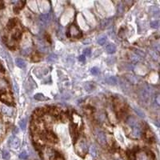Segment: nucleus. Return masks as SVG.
Masks as SVG:
<instances>
[{
  "mask_svg": "<svg viewBox=\"0 0 160 160\" xmlns=\"http://www.w3.org/2000/svg\"><path fill=\"white\" fill-rule=\"evenodd\" d=\"M3 158L5 159V160H8V159H10L11 158V155H10V153H9V151L8 150H3Z\"/></svg>",
  "mask_w": 160,
  "mask_h": 160,
  "instance_id": "a211bd4d",
  "label": "nucleus"
},
{
  "mask_svg": "<svg viewBox=\"0 0 160 160\" xmlns=\"http://www.w3.org/2000/svg\"><path fill=\"white\" fill-rule=\"evenodd\" d=\"M26 125H27V122H26V119H22L20 122H19V127L22 130H25L26 128Z\"/></svg>",
  "mask_w": 160,
  "mask_h": 160,
  "instance_id": "412c9836",
  "label": "nucleus"
},
{
  "mask_svg": "<svg viewBox=\"0 0 160 160\" xmlns=\"http://www.w3.org/2000/svg\"><path fill=\"white\" fill-rule=\"evenodd\" d=\"M150 26L152 28H158V26H159V21L158 20H154L150 23Z\"/></svg>",
  "mask_w": 160,
  "mask_h": 160,
  "instance_id": "aec40b11",
  "label": "nucleus"
},
{
  "mask_svg": "<svg viewBox=\"0 0 160 160\" xmlns=\"http://www.w3.org/2000/svg\"><path fill=\"white\" fill-rule=\"evenodd\" d=\"M106 50L108 54H114L116 50V47L113 44H109V45H107Z\"/></svg>",
  "mask_w": 160,
  "mask_h": 160,
  "instance_id": "9b49d317",
  "label": "nucleus"
},
{
  "mask_svg": "<svg viewBox=\"0 0 160 160\" xmlns=\"http://www.w3.org/2000/svg\"><path fill=\"white\" fill-rule=\"evenodd\" d=\"M134 111H135L136 113H137V115H139V116H140V117H142V118H144L145 117L144 112L142 111H141V109L138 108L137 106H134Z\"/></svg>",
  "mask_w": 160,
  "mask_h": 160,
  "instance_id": "dca6fc26",
  "label": "nucleus"
},
{
  "mask_svg": "<svg viewBox=\"0 0 160 160\" xmlns=\"http://www.w3.org/2000/svg\"><path fill=\"white\" fill-rule=\"evenodd\" d=\"M0 110L4 115H8V116H12L13 115V109L11 107H9L6 105H1L0 106Z\"/></svg>",
  "mask_w": 160,
  "mask_h": 160,
  "instance_id": "6e6552de",
  "label": "nucleus"
},
{
  "mask_svg": "<svg viewBox=\"0 0 160 160\" xmlns=\"http://www.w3.org/2000/svg\"><path fill=\"white\" fill-rule=\"evenodd\" d=\"M0 5L3 6V2H0Z\"/></svg>",
  "mask_w": 160,
  "mask_h": 160,
  "instance_id": "7c9ffc66",
  "label": "nucleus"
},
{
  "mask_svg": "<svg viewBox=\"0 0 160 160\" xmlns=\"http://www.w3.org/2000/svg\"><path fill=\"white\" fill-rule=\"evenodd\" d=\"M90 72H91L92 75H98V73H99V70H98V67H93V68L90 69Z\"/></svg>",
  "mask_w": 160,
  "mask_h": 160,
  "instance_id": "5701e85b",
  "label": "nucleus"
},
{
  "mask_svg": "<svg viewBox=\"0 0 160 160\" xmlns=\"http://www.w3.org/2000/svg\"><path fill=\"white\" fill-rule=\"evenodd\" d=\"M69 34L71 38H79L81 36V32L79 29L75 25H71L69 29Z\"/></svg>",
  "mask_w": 160,
  "mask_h": 160,
  "instance_id": "20e7f679",
  "label": "nucleus"
},
{
  "mask_svg": "<svg viewBox=\"0 0 160 160\" xmlns=\"http://www.w3.org/2000/svg\"><path fill=\"white\" fill-rule=\"evenodd\" d=\"M106 41V36H102L98 38V43L99 45H103Z\"/></svg>",
  "mask_w": 160,
  "mask_h": 160,
  "instance_id": "6ab92c4d",
  "label": "nucleus"
},
{
  "mask_svg": "<svg viewBox=\"0 0 160 160\" xmlns=\"http://www.w3.org/2000/svg\"><path fill=\"white\" fill-rule=\"evenodd\" d=\"M7 93H8L7 83L4 79H0V96L3 95V94H5Z\"/></svg>",
  "mask_w": 160,
  "mask_h": 160,
  "instance_id": "423d86ee",
  "label": "nucleus"
},
{
  "mask_svg": "<svg viewBox=\"0 0 160 160\" xmlns=\"http://www.w3.org/2000/svg\"><path fill=\"white\" fill-rule=\"evenodd\" d=\"M90 154H91L93 157H96L97 156L98 151H97V149H96L95 146H94V145H91V146H90Z\"/></svg>",
  "mask_w": 160,
  "mask_h": 160,
  "instance_id": "4468645a",
  "label": "nucleus"
},
{
  "mask_svg": "<svg viewBox=\"0 0 160 160\" xmlns=\"http://www.w3.org/2000/svg\"><path fill=\"white\" fill-rule=\"evenodd\" d=\"M44 160H57V152L52 148H46L43 151Z\"/></svg>",
  "mask_w": 160,
  "mask_h": 160,
  "instance_id": "f03ea898",
  "label": "nucleus"
},
{
  "mask_svg": "<svg viewBox=\"0 0 160 160\" xmlns=\"http://www.w3.org/2000/svg\"><path fill=\"white\" fill-rule=\"evenodd\" d=\"M106 81L108 84H111V85H115L117 83V79L113 76L108 77L107 79H106Z\"/></svg>",
  "mask_w": 160,
  "mask_h": 160,
  "instance_id": "f8f14e48",
  "label": "nucleus"
},
{
  "mask_svg": "<svg viewBox=\"0 0 160 160\" xmlns=\"http://www.w3.org/2000/svg\"><path fill=\"white\" fill-rule=\"evenodd\" d=\"M127 124L129 125L130 127H132V128H135L138 126V123H137V120L134 118V117H130L128 119H127Z\"/></svg>",
  "mask_w": 160,
  "mask_h": 160,
  "instance_id": "1a4fd4ad",
  "label": "nucleus"
},
{
  "mask_svg": "<svg viewBox=\"0 0 160 160\" xmlns=\"http://www.w3.org/2000/svg\"><path fill=\"white\" fill-rule=\"evenodd\" d=\"M4 132H5V127H4V125L0 122V138L3 135Z\"/></svg>",
  "mask_w": 160,
  "mask_h": 160,
  "instance_id": "b1692460",
  "label": "nucleus"
},
{
  "mask_svg": "<svg viewBox=\"0 0 160 160\" xmlns=\"http://www.w3.org/2000/svg\"><path fill=\"white\" fill-rule=\"evenodd\" d=\"M135 160H153V157L148 151L141 150L136 152Z\"/></svg>",
  "mask_w": 160,
  "mask_h": 160,
  "instance_id": "7ed1b4c3",
  "label": "nucleus"
},
{
  "mask_svg": "<svg viewBox=\"0 0 160 160\" xmlns=\"http://www.w3.org/2000/svg\"><path fill=\"white\" fill-rule=\"evenodd\" d=\"M76 152L81 156H84V155L87 152V145H86V142L84 138H80L78 140L77 143L75 145Z\"/></svg>",
  "mask_w": 160,
  "mask_h": 160,
  "instance_id": "f257e3e1",
  "label": "nucleus"
},
{
  "mask_svg": "<svg viewBox=\"0 0 160 160\" xmlns=\"http://www.w3.org/2000/svg\"><path fill=\"white\" fill-rule=\"evenodd\" d=\"M9 145L13 149H18L20 146V140L17 137H11L9 140Z\"/></svg>",
  "mask_w": 160,
  "mask_h": 160,
  "instance_id": "0eeeda50",
  "label": "nucleus"
},
{
  "mask_svg": "<svg viewBox=\"0 0 160 160\" xmlns=\"http://www.w3.org/2000/svg\"><path fill=\"white\" fill-rule=\"evenodd\" d=\"M56 59H57V57H56L55 55H50L48 59H47V60H48V62L50 63H54L56 61Z\"/></svg>",
  "mask_w": 160,
  "mask_h": 160,
  "instance_id": "4be33fe9",
  "label": "nucleus"
},
{
  "mask_svg": "<svg viewBox=\"0 0 160 160\" xmlns=\"http://www.w3.org/2000/svg\"><path fill=\"white\" fill-rule=\"evenodd\" d=\"M133 135H134V137H135V138H139L141 136V131H140V129H139V127L134 128Z\"/></svg>",
  "mask_w": 160,
  "mask_h": 160,
  "instance_id": "2eb2a0df",
  "label": "nucleus"
},
{
  "mask_svg": "<svg viewBox=\"0 0 160 160\" xmlns=\"http://www.w3.org/2000/svg\"><path fill=\"white\" fill-rule=\"evenodd\" d=\"M34 98L38 101H44L45 99H46V98L42 94H36L35 95H34Z\"/></svg>",
  "mask_w": 160,
  "mask_h": 160,
  "instance_id": "f3484780",
  "label": "nucleus"
},
{
  "mask_svg": "<svg viewBox=\"0 0 160 160\" xmlns=\"http://www.w3.org/2000/svg\"><path fill=\"white\" fill-rule=\"evenodd\" d=\"M156 103H157V105H159V97L157 96L156 98Z\"/></svg>",
  "mask_w": 160,
  "mask_h": 160,
  "instance_id": "c756f323",
  "label": "nucleus"
},
{
  "mask_svg": "<svg viewBox=\"0 0 160 160\" xmlns=\"http://www.w3.org/2000/svg\"><path fill=\"white\" fill-rule=\"evenodd\" d=\"M95 137L98 140V142L100 144L104 145L106 143V135L100 130H96L95 131Z\"/></svg>",
  "mask_w": 160,
  "mask_h": 160,
  "instance_id": "39448f33",
  "label": "nucleus"
},
{
  "mask_svg": "<svg viewBox=\"0 0 160 160\" xmlns=\"http://www.w3.org/2000/svg\"><path fill=\"white\" fill-rule=\"evenodd\" d=\"M79 61H81V62H84L85 61V56L84 55H81L80 57L79 58Z\"/></svg>",
  "mask_w": 160,
  "mask_h": 160,
  "instance_id": "c85d7f7f",
  "label": "nucleus"
},
{
  "mask_svg": "<svg viewBox=\"0 0 160 160\" xmlns=\"http://www.w3.org/2000/svg\"><path fill=\"white\" fill-rule=\"evenodd\" d=\"M40 21L43 24L48 23V22L50 21V17L48 14H43L40 15Z\"/></svg>",
  "mask_w": 160,
  "mask_h": 160,
  "instance_id": "9d476101",
  "label": "nucleus"
},
{
  "mask_svg": "<svg viewBox=\"0 0 160 160\" xmlns=\"http://www.w3.org/2000/svg\"><path fill=\"white\" fill-rule=\"evenodd\" d=\"M90 48H86V49H84V50H83V55L84 56H90Z\"/></svg>",
  "mask_w": 160,
  "mask_h": 160,
  "instance_id": "bb28decb",
  "label": "nucleus"
},
{
  "mask_svg": "<svg viewBox=\"0 0 160 160\" xmlns=\"http://www.w3.org/2000/svg\"><path fill=\"white\" fill-rule=\"evenodd\" d=\"M123 5L122 4H120L119 5V14H121V13H123Z\"/></svg>",
  "mask_w": 160,
  "mask_h": 160,
  "instance_id": "cd10ccee",
  "label": "nucleus"
},
{
  "mask_svg": "<svg viewBox=\"0 0 160 160\" xmlns=\"http://www.w3.org/2000/svg\"><path fill=\"white\" fill-rule=\"evenodd\" d=\"M0 69H2V70H3V67H2V66H1V65H0Z\"/></svg>",
  "mask_w": 160,
  "mask_h": 160,
  "instance_id": "2f4dec72",
  "label": "nucleus"
},
{
  "mask_svg": "<svg viewBox=\"0 0 160 160\" xmlns=\"http://www.w3.org/2000/svg\"><path fill=\"white\" fill-rule=\"evenodd\" d=\"M17 66L20 68H24L26 67V63L24 62V60H23L22 59H17L15 61Z\"/></svg>",
  "mask_w": 160,
  "mask_h": 160,
  "instance_id": "ddd939ff",
  "label": "nucleus"
},
{
  "mask_svg": "<svg viewBox=\"0 0 160 160\" xmlns=\"http://www.w3.org/2000/svg\"><path fill=\"white\" fill-rule=\"evenodd\" d=\"M85 88L86 90H87V91H89V90H91L93 88H94V86H92L91 83H87L86 85H85Z\"/></svg>",
  "mask_w": 160,
  "mask_h": 160,
  "instance_id": "a878e982",
  "label": "nucleus"
},
{
  "mask_svg": "<svg viewBox=\"0 0 160 160\" xmlns=\"http://www.w3.org/2000/svg\"><path fill=\"white\" fill-rule=\"evenodd\" d=\"M27 157H28V154L26 151H23V152L19 154V158L21 159H26V158H27Z\"/></svg>",
  "mask_w": 160,
  "mask_h": 160,
  "instance_id": "393cba45",
  "label": "nucleus"
}]
</instances>
